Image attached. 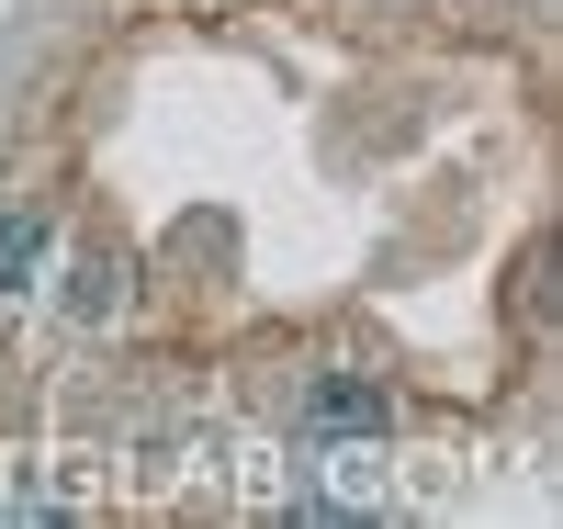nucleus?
I'll return each mask as SVG.
<instances>
[{"label": "nucleus", "instance_id": "obj_1", "mask_svg": "<svg viewBox=\"0 0 563 529\" xmlns=\"http://www.w3.org/2000/svg\"><path fill=\"white\" fill-rule=\"evenodd\" d=\"M395 417V395L372 372H316V428H339V440H372V428Z\"/></svg>", "mask_w": 563, "mask_h": 529}, {"label": "nucleus", "instance_id": "obj_2", "mask_svg": "<svg viewBox=\"0 0 563 529\" xmlns=\"http://www.w3.org/2000/svg\"><path fill=\"white\" fill-rule=\"evenodd\" d=\"M45 236H57V225H45L34 203H12V214H0V294H23V282L45 271Z\"/></svg>", "mask_w": 563, "mask_h": 529}]
</instances>
